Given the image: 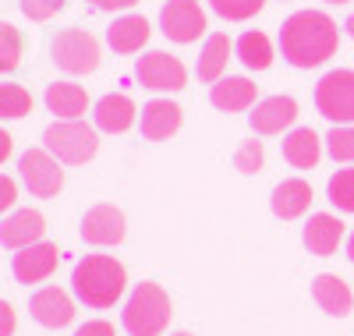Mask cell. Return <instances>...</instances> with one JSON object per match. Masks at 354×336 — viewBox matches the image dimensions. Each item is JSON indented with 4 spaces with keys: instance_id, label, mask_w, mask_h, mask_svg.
Instances as JSON below:
<instances>
[{
    "instance_id": "cell-16",
    "label": "cell",
    "mask_w": 354,
    "mask_h": 336,
    "mask_svg": "<svg viewBox=\"0 0 354 336\" xmlns=\"http://www.w3.org/2000/svg\"><path fill=\"white\" fill-rule=\"evenodd\" d=\"M312 301H315L326 315L344 319V315H351V308H354V290H351L340 277H333V272H322V277L312 280Z\"/></svg>"
},
{
    "instance_id": "cell-15",
    "label": "cell",
    "mask_w": 354,
    "mask_h": 336,
    "mask_svg": "<svg viewBox=\"0 0 354 336\" xmlns=\"http://www.w3.org/2000/svg\"><path fill=\"white\" fill-rule=\"evenodd\" d=\"M209 103L223 113H241V110H252L259 100H255V82L241 78V75H223L220 82H213L209 88Z\"/></svg>"
},
{
    "instance_id": "cell-40",
    "label": "cell",
    "mask_w": 354,
    "mask_h": 336,
    "mask_svg": "<svg viewBox=\"0 0 354 336\" xmlns=\"http://www.w3.org/2000/svg\"><path fill=\"white\" fill-rule=\"evenodd\" d=\"M326 4H351V0H326Z\"/></svg>"
},
{
    "instance_id": "cell-19",
    "label": "cell",
    "mask_w": 354,
    "mask_h": 336,
    "mask_svg": "<svg viewBox=\"0 0 354 336\" xmlns=\"http://www.w3.org/2000/svg\"><path fill=\"white\" fill-rule=\"evenodd\" d=\"M181 128V106L170 100H153L142 106V135L149 142H163Z\"/></svg>"
},
{
    "instance_id": "cell-26",
    "label": "cell",
    "mask_w": 354,
    "mask_h": 336,
    "mask_svg": "<svg viewBox=\"0 0 354 336\" xmlns=\"http://www.w3.org/2000/svg\"><path fill=\"white\" fill-rule=\"evenodd\" d=\"M32 110V96H28L25 85L4 82L0 85V120H18Z\"/></svg>"
},
{
    "instance_id": "cell-20",
    "label": "cell",
    "mask_w": 354,
    "mask_h": 336,
    "mask_svg": "<svg viewBox=\"0 0 354 336\" xmlns=\"http://www.w3.org/2000/svg\"><path fill=\"white\" fill-rule=\"evenodd\" d=\"M93 117H96V128H100V131L121 135V131H128V128L135 124V103H131V96H124V93H110V96H103V100L96 103Z\"/></svg>"
},
{
    "instance_id": "cell-18",
    "label": "cell",
    "mask_w": 354,
    "mask_h": 336,
    "mask_svg": "<svg viewBox=\"0 0 354 336\" xmlns=\"http://www.w3.org/2000/svg\"><path fill=\"white\" fill-rule=\"evenodd\" d=\"M312 198H315V195H312L308 180L287 177V180H280V185L273 188V216H280V220H298L301 212H308Z\"/></svg>"
},
{
    "instance_id": "cell-4",
    "label": "cell",
    "mask_w": 354,
    "mask_h": 336,
    "mask_svg": "<svg viewBox=\"0 0 354 336\" xmlns=\"http://www.w3.org/2000/svg\"><path fill=\"white\" fill-rule=\"evenodd\" d=\"M43 149H50L61 163H85L96 156L100 149V138H96V128L82 124V120H57L43 131Z\"/></svg>"
},
{
    "instance_id": "cell-28",
    "label": "cell",
    "mask_w": 354,
    "mask_h": 336,
    "mask_svg": "<svg viewBox=\"0 0 354 336\" xmlns=\"http://www.w3.org/2000/svg\"><path fill=\"white\" fill-rule=\"evenodd\" d=\"M326 198L340 212H354V170H337L326 185Z\"/></svg>"
},
{
    "instance_id": "cell-41",
    "label": "cell",
    "mask_w": 354,
    "mask_h": 336,
    "mask_svg": "<svg viewBox=\"0 0 354 336\" xmlns=\"http://www.w3.org/2000/svg\"><path fill=\"white\" fill-rule=\"evenodd\" d=\"M170 336H192V333H170Z\"/></svg>"
},
{
    "instance_id": "cell-35",
    "label": "cell",
    "mask_w": 354,
    "mask_h": 336,
    "mask_svg": "<svg viewBox=\"0 0 354 336\" xmlns=\"http://www.w3.org/2000/svg\"><path fill=\"white\" fill-rule=\"evenodd\" d=\"M15 326H18L15 308H11L8 301H0V336H11V333H15Z\"/></svg>"
},
{
    "instance_id": "cell-11",
    "label": "cell",
    "mask_w": 354,
    "mask_h": 336,
    "mask_svg": "<svg viewBox=\"0 0 354 336\" xmlns=\"http://www.w3.org/2000/svg\"><path fill=\"white\" fill-rule=\"evenodd\" d=\"M57 262H61V252H57V244H28V248H21L15 259H11V272L18 283H43L53 277Z\"/></svg>"
},
{
    "instance_id": "cell-25",
    "label": "cell",
    "mask_w": 354,
    "mask_h": 336,
    "mask_svg": "<svg viewBox=\"0 0 354 336\" xmlns=\"http://www.w3.org/2000/svg\"><path fill=\"white\" fill-rule=\"evenodd\" d=\"M234 53L248 71H266L273 64V43L266 32H245L238 43H234Z\"/></svg>"
},
{
    "instance_id": "cell-13",
    "label": "cell",
    "mask_w": 354,
    "mask_h": 336,
    "mask_svg": "<svg viewBox=\"0 0 354 336\" xmlns=\"http://www.w3.org/2000/svg\"><path fill=\"white\" fill-rule=\"evenodd\" d=\"M294 120H298V103L290 96H266L248 113V124L255 135H283V128H290Z\"/></svg>"
},
{
    "instance_id": "cell-1",
    "label": "cell",
    "mask_w": 354,
    "mask_h": 336,
    "mask_svg": "<svg viewBox=\"0 0 354 336\" xmlns=\"http://www.w3.org/2000/svg\"><path fill=\"white\" fill-rule=\"evenodd\" d=\"M340 28L322 11H294L280 25V53L290 68H322L337 53Z\"/></svg>"
},
{
    "instance_id": "cell-10",
    "label": "cell",
    "mask_w": 354,
    "mask_h": 336,
    "mask_svg": "<svg viewBox=\"0 0 354 336\" xmlns=\"http://www.w3.org/2000/svg\"><path fill=\"white\" fill-rule=\"evenodd\" d=\"M124 212L117 205H93L82 216V237L85 244H96V248H110V244H121L124 241Z\"/></svg>"
},
{
    "instance_id": "cell-23",
    "label": "cell",
    "mask_w": 354,
    "mask_h": 336,
    "mask_svg": "<svg viewBox=\"0 0 354 336\" xmlns=\"http://www.w3.org/2000/svg\"><path fill=\"white\" fill-rule=\"evenodd\" d=\"M46 110L61 120H78L88 110V93L75 82H53L46 85Z\"/></svg>"
},
{
    "instance_id": "cell-38",
    "label": "cell",
    "mask_w": 354,
    "mask_h": 336,
    "mask_svg": "<svg viewBox=\"0 0 354 336\" xmlns=\"http://www.w3.org/2000/svg\"><path fill=\"white\" fill-rule=\"evenodd\" d=\"M347 259L354 262V230H351V237H347Z\"/></svg>"
},
{
    "instance_id": "cell-29",
    "label": "cell",
    "mask_w": 354,
    "mask_h": 336,
    "mask_svg": "<svg viewBox=\"0 0 354 336\" xmlns=\"http://www.w3.org/2000/svg\"><path fill=\"white\" fill-rule=\"evenodd\" d=\"M326 152L337 163H354V124H337L326 135Z\"/></svg>"
},
{
    "instance_id": "cell-5",
    "label": "cell",
    "mask_w": 354,
    "mask_h": 336,
    "mask_svg": "<svg viewBox=\"0 0 354 336\" xmlns=\"http://www.w3.org/2000/svg\"><path fill=\"white\" fill-rule=\"evenodd\" d=\"M315 110L333 124H354V71L337 68L315 85Z\"/></svg>"
},
{
    "instance_id": "cell-12",
    "label": "cell",
    "mask_w": 354,
    "mask_h": 336,
    "mask_svg": "<svg viewBox=\"0 0 354 336\" xmlns=\"http://www.w3.org/2000/svg\"><path fill=\"white\" fill-rule=\"evenodd\" d=\"M28 315H32L43 329H64L75 319V301L61 287H43L28 297Z\"/></svg>"
},
{
    "instance_id": "cell-27",
    "label": "cell",
    "mask_w": 354,
    "mask_h": 336,
    "mask_svg": "<svg viewBox=\"0 0 354 336\" xmlns=\"http://www.w3.org/2000/svg\"><path fill=\"white\" fill-rule=\"evenodd\" d=\"M21 64V32L15 25L0 21V75H11Z\"/></svg>"
},
{
    "instance_id": "cell-34",
    "label": "cell",
    "mask_w": 354,
    "mask_h": 336,
    "mask_svg": "<svg viewBox=\"0 0 354 336\" xmlns=\"http://www.w3.org/2000/svg\"><path fill=\"white\" fill-rule=\"evenodd\" d=\"M75 336H117V329L110 322H103V319H88L85 326L75 329Z\"/></svg>"
},
{
    "instance_id": "cell-6",
    "label": "cell",
    "mask_w": 354,
    "mask_h": 336,
    "mask_svg": "<svg viewBox=\"0 0 354 336\" xmlns=\"http://www.w3.org/2000/svg\"><path fill=\"white\" fill-rule=\"evenodd\" d=\"M50 57L68 75H88L100 68V43L88 32H82V28H64V32L53 36Z\"/></svg>"
},
{
    "instance_id": "cell-2",
    "label": "cell",
    "mask_w": 354,
    "mask_h": 336,
    "mask_svg": "<svg viewBox=\"0 0 354 336\" xmlns=\"http://www.w3.org/2000/svg\"><path fill=\"white\" fill-rule=\"evenodd\" d=\"M124 287H128V272L110 255H85L71 272L75 297L85 308H96V312L113 308V304L124 297Z\"/></svg>"
},
{
    "instance_id": "cell-39",
    "label": "cell",
    "mask_w": 354,
    "mask_h": 336,
    "mask_svg": "<svg viewBox=\"0 0 354 336\" xmlns=\"http://www.w3.org/2000/svg\"><path fill=\"white\" fill-rule=\"evenodd\" d=\"M344 28H347V32H351V39H354V15L347 18V25H344Z\"/></svg>"
},
{
    "instance_id": "cell-9",
    "label": "cell",
    "mask_w": 354,
    "mask_h": 336,
    "mask_svg": "<svg viewBox=\"0 0 354 336\" xmlns=\"http://www.w3.org/2000/svg\"><path fill=\"white\" fill-rule=\"evenodd\" d=\"M160 28L170 43H195L205 32V11L198 0H167L160 11Z\"/></svg>"
},
{
    "instance_id": "cell-17",
    "label": "cell",
    "mask_w": 354,
    "mask_h": 336,
    "mask_svg": "<svg viewBox=\"0 0 354 336\" xmlns=\"http://www.w3.org/2000/svg\"><path fill=\"white\" fill-rule=\"evenodd\" d=\"M305 248L319 259H326L340 248L344 241V223L337 216H330V212H312V220L305 223Z\"/></svg>"
},
{
    "instance_id": "cell-21",
    "label": "cell",
    "mask_w": 354,
    "mask_h": 336,
    "mask_svg": "<svg viewBox=\"0 0 354 336\" xmlns=\"http://www.w3.org/2000/svg\"><path fill=\"white\" fill-rule=\"evenodd\" d=\"M106 43L113 53H138L145 43H149V21L142 15H124L113 18V25L106 28Z\"/></svg>"
},
{
    "instance_id": "cell-37",
    "label": "cell",
    "mask_w": 354,
    "mask_h": 336,
    "mask_svg": "<svg viewBox=\"0 0 354 336\" xmlns=\"http://www.w3.org/2000/svg\"><path fill=\"white\" fill-rule=\"evenodd\" d=\"M11 156V135L4 131V128H0V163H4Z\"/></svg>"
},
{
    "instance_id": "cell-7",
    "label": "cell",
    "mask_w": 354,
    "mask_h": 336,
    "mask_svg": "<svg viewBox=\"0 0 354 336\" xmlns=\"http://www.w3.org/2000/svg\"><path fill=\"white\" fill-rule=\"evenodd\" d=\"M18 170H21V180H25L28 195H36V198H53L64 188L61 160H57L50 149H28L18 160Z\"/></svg>"
},
{
    "instance_id": "cell-14",
    "label": "cell",
    "mask_w": 354,
    "mask_h": 336,
    "mask_svg": "<svg viewBox=\"0 0 354 336\" xmlns=\"http://www.w3.org/2000/svg\"><path fill=\"white\" fill-rule=\"evenodd\" d=\"M46 234V220L36 209H15L8 220H0V244L11 252H21L28 244H39Z\"/></svg>"
},
{
    "instance_id": "cell-3",
    "label": "cell",
    "mask_w": 354,
    "mask_h": 336,
    "mask_svg": "<svg viewBox=\"0 0 354 336\" xmlns=\"http://www.w3.org/2000/svg\"><path fill=\"white\" fill-rule=\"evenodd\" d=\"M170 315H174V304L167 290L153 280H142L124 301L121 326L128 336H163L170 326Z\"/></svg>"
},
{
    "instance_id": "cell-8",
    "label": "cell",
    "mask_w": 354,
    "mask_h": 336,
    "mask_svg": "<svg viewBox=\"0 0 354 336\" xmlns=\"http://www.w3.org/2000/svg\"><path fill=\"white\" fill-rule=\"evenodd\" d=\"M135 78H138L145 88H153V93H181L185 82H188V68H185L177 57H170V53H163V50H153V53L138 57Z\"/></svg>"
},
{
    "instance_id": "cell-22",
    "label": "cell",
    "mask_w": 354,
    "mask_h": 336,
    "mask_svg": "<svg viewBox=\"0 0 354 336\" xmlns=\"http://www.w3.org/2000/svg\"><path fill=\"white\" fill-rule=\"evenodd\" d=\"M322 156V138L312 128H294L283 135V160L294 170H312Z\"/></svg>"
},
{
    "instance_id": "cell-33",
    "label": "cell",
    "mask_w": 354,
    "mask_h": 336,
    "mask_svg": "<svg viewBox=\"0 0 354 336\" xmlns=\"http://www.w3.org/2000/svg\"><path fill=\"white\" fill-rule=\"evenodd\" d=\"M15 202H18V185L8 174H0V212H8Z\"/></svg>"
},
{
    "instance_id": "cell-36",
    "label": "cell",
    "mask_w": 354,
    "mask_h": 336,
    "mask_svg": "<svg viewBox=\"0 0 354 336\" xmlns=\"http://www.w3.org/2000/svg\"><path fill=\"white\" fill-rule=\"evenodd\" d=\"M96 11H128V8H135L138 0H88Z\"/></svg>"
},
{
    "instance_id": "cell-30",
    "label": "cell",
    "mask_w": 354,
    "mask_h": 336,
    "mask_svg": "<svg viewBox=\"0 0 354 336\" xmlns=\"http://www.w3.org/2000/svg\"><path fill=\"white\" fill-rule=\"evenodd\" d=\"M266 0H209V8L223 18V21H245L252 15L262 11Z\"/></svg>"
},
{
    "instance_id": "cell-32",
    "label": "cell",
    "mask_w": 354,
    "mask_h": 336,
    "mask_svg": "<svg viewBox=\"0 0 354 336\" xmlns=\"http://www.w3.org/2000/svg\"><path fill=\"white\" fill-rule=\"evenodd\" d=\"M61 8H64V0H21L25 18H32V21H46V18H53Z\"/></svg>"
},
{
    "instance_id": "cell-24",
    "label": "cell",
    "mask_w": 354,
    "mask_h": 336,
    "mask_svg": "<svg viewBox=\"0 0 354 336\" xmlns=\"http://www.w3.org/2000/svg\"><path fill=\"white\" fill-rule=\"evenodd\" d=\"M234 53V43L223 36V32H213L209 39L202 43V53H198V64H195V75L202 82H220L223 71H227V60Z\"/></svg>"
},
{
    "instance_id": "cell-31",
    "label": "cell",
    "mask_w": 354,
    "mask_h": 336,
    "mask_svg": "<svg viewBox=\"0 0 354 336\" xmlns=\"http://www.w3.org/2000/svg\"><path fill=\"white\" fill-rule=\"evenodd\" d=\"M262 160H266V149H262V142H245L238 152H234V167H238L241 174H255V170H262Z\"/></svg>"
}]
</instances>
